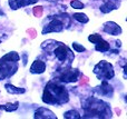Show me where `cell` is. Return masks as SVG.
I'll list each match as a JSON object with an SVG mask.
<instances>
[{"instance_id":"obj_1","label":"cell","mask_w":127,"mask_h":119,"mask_svg":"<svg viewBox=\"0 0 127 119\" xmlns=\"http://www.w3.org/2000/svg\"><path fill=\"white\" fill-rule=\"evenodd\" d=\"M69 100L67 89L56 81H49L42 95V101L45 104L63 105Z\"/></svg>"},{"instance_id":"obj_2","label":"cell","mask_w":127,"mask_h":119,"mask_svg":"<svg viewBox=\"0 0 127 119\" xmlns=\"http://www.w3.org/2000/svg\"><path fill=\"white\" fill-rule=\"evenodd\" d=\"M86 118H110V109L105 102L96 99L89 98L84 105Z\"/></svg>"},{"instance_id":"obj_3","label":"cell","mask_w":127,"mask_h":119,"mask_svg":"<svg viewBox=\"0 0 127 119\" xmlns=\"http://www.w3.org/2000/svg\"><path fill=\"white\" fill-rule=\"evenodd\" d=\"M94 72L99 79H112L114 77V69H113V66L109 64V62L105 61H100L99 64H97L94 68Z\"/></svg>"},{"instance_id":"obj_4","label":"cell","mask_w":127,"mask_h":119,"mask_svg":"<svg viewBox=\"0 0 127 119\" xmlns=\"http://www.w3.org/2000/svg\"><path fill=\"white\" fill-rule=\"evenodd\" d=\"M17 68V61L8 59L6 56L2 57L0 59V80L15 73Z\"/></svg>"},{"instance_id":"obj_5","label":"cell","mask_w":127,"mask_h":119,"mask_svg":"<svg viewBox=\"0 0 127 119\" xmlns=\"http://www.w3.org/2000/svg\"><path fill=\"white\" fill-rule=\"evenodd\" d=\"M65 20H69L68 16H55L50 22L47 24L42 30V33H48V32H59L64 29L65 26Z\"/></svg>"},{"instance_id":"obj_6","label":"cell","mask_w":127,"mask_h":119,"mask_svg":"<svg viewBox=\"0 0 127 119\" xmlns=\"http://www.w3.org/2000/svg\"><path fill=\"white\" fill-rule=\"evenodd\" d=\"M55 42V41H54ZM54 55L58 58L59 61H68V64L71 62L74 59V55L70 51V49L67 46L63 45L62 42H55V49H54Z\"/></svg>"},{"instance_id":"obj_7","label":"cell","mask_w":127,"mask_h":119,"mask_svg":"<svg viewBox=\"0 0 127 119\" xmlns=\"http://www.w3.org/2000/svg\"><path fill=\"white\" fill-rule=\"evenodd\" d=\"M79 73L78 69H68L60 73V76L58 77V79L63 82H76L78 80Z\"/></svg>"},{"instance_id":"obj_8","label":"cell","mask_w":127,"mask_h":119,"mask_svg":"<svg viewBox=\"0 0 127 119\" xmlns=\"http://www.w3.org/2000/svg\"><path fill=\"white\" fill-rule=\"evenodd\" d=\"M104 31L109 35H119L122 32V29L118 24H116L115 22L109 21V22H106L104 24Z\"/></svg>"},{"instance_id":"obj_9","label":"cell","mask_w":127,"mask_h":119,"mask_svg":"<svg viewBox=\"0 0 127 119\" xmlns=\"http://www.w3.org/2000/svg\"><path fill=\"white\" fill-rule=\"evenodd\" d=\"M35 118L38 119H57L53 111L48 110L46 108H39L35 114Z\"/></svg>"},{"instance_id":"obj_10","label":"cell","mask_w":127,"mask_h":119,"mask_svg":"<svg viewBox=\"0 0 127 119\" xmlns=\"http://www.w3.org/2000/svg\"><path fill=\"white\" fill-rule=\"evenodd\" d=\"M38 0H9V4L13 10H17L19 8L27 6V4L30 3H36Z\"/></svg>"},{"instance_id":"obj_11","label":"cell","mask_w":127,"mask_h":119,"mask_svg":"<svg viewBox=\"0 0 127 119\" xmlns=\"http://www.w3.org/2000/svg\"><path fill=\"white\" fill-rule=\"evenodd\" d=\"M45 70H46V64L44 61H40V60L33 61V64L30 67L31 73H42Z\"/></svg>"},{"instance_id":"obj_12","label":"cell","mask_w":127,"mask_h":119,"mask_svg":"<svg viewBox=\"0 0 127 119\" xmlns=\"http://www.w3.org/2000/svg\"><path fill=\"white\" fill-rule=\"evenodd\" d=\"M95 45H96L95 49H96L97 51H107V50H109V48H110L109 44H108L107 41H105V40H103V38H100Z\"/></svg>"},{"instance_id":"obj_13","label":"cell","mask_w":127,"mask_h":119,"mask_svg":"<svg viewBox=\"0 0 127 119\" xmlns=\"http://www.w3.org/2000/svg\"><path fill=\"white\" fill-rule=\"evenodd\" d=\"M98 88H99V93H100L101 95L109 96V95H112V94H113V88L106 81L101 82V86L98 87Z\"/></svg>"},{"instance_id":"obj_14","label":"cell","mask_w":127,"mask_h":119,"mask_svg":"<svg viewBox=\"0 0 127 119\" xmlns=\"http://www.w3.org/2000/svg\"><path fill=\"white\" fill-rule=\"evenodd\" d=\"M4 88H6V90L8 91L9 94H24L25 93L24 88H17V87L12 86V85H10V84H6Z\"/></svg>"},{"instance_id":"obj_15","label":"cell","mask_w":127,"mask_h":119,"mask_svg":"<svg viewBox=\"0 0 127 119\" xmlns=\"http://www.w3.org/2000/svg\"><path fill=\"white\" fill-rule=\"evenodd\" d=\"M114 9H116V4H114L113 2H109V1L106 2L105 4H103V6L100 7V11L104 13H107V12H109V11L114 10Z\"/></svg>"},{"instance_id":"obj_16","label":"cell","mask_w":127,"mask_h":119,"mask_svg":"<svg viewBox=\"0 0 127 119\" xmlns=\"http://www.w3.org/2000/svg\"><path fill=\"white\" fill-rule=\"evenodd\" d=\"M18 106H19V102L15 101L13 104H7L4 106H1V109H3L6 111H15L18 109Z\"/></svg>"},{"instance_id":"obj_17","label":"cell","mask_w":127,"mask_h":119,"mask_svg":"<svg viewBox=\"0 0 127 119\" xmlns=\"http://www.w3.org/2000/svg\"><path fill=\"white\" fill-rule=\"evenodd\" d=\"M64 117L67 119H78V118H80V115L76 110H69L67 113H65Z\"/></svg>"},{"instance_id":"obj_18","label":"cell","mask_w":127,"mask_h":119,"mask_svg":"<svg viewBox=\"0 0 127 119\" xmlns=\"http://www.w3.org/2000/svg\"><path fill=\"white\" fill-rule=\"evenodd\" d=\"M74 19H76L77 21H79V22H83V24H86V22H88V20H89L87 16L84 15V13H75Z\"/></svg>"},{"instance_id":"obj_19","label":"cell","mask_w":127,"mask_h":119,"mask_svg":"<svg viewBox=\"0 0 127 119\" xmlns=\"http://www.w3.org/2000/svg\"><path fill=\"white\" fill-rule=\"evenodd\" d=\"M33 15H35V17H41L42 16V12H44V8H42L41 6H38V7H35L32 10Z\"/></svg>"},{"instance_id":"obj_20","label":"cell","mask_w":127,"mask_h":119,"mask_svg":"<svg viewBox=\"0 0 127 119\" xmlns=\"http://www.w3.org/2000/svg\"><path fill=\"white\" fill-rule=\"evenodd\" d=\"M70 4H71L72 8H76V9H83L84 8V3L80 2L79 0H72V1L70 2Z\"/></svg>"},{"instance_id":"obj_21","label":"cell","mask_w":127,"mask_h":119,"mask_svg":"<svg viewBox=\"0 0 127 119\" xmlns=\"http://www.w3.org/2000/svg\"><path fill=\"white\" fill-rule=\"evenodd\" d=\"M100 38L101 37L99 35H97V33H94V35H90L89 37H88V40H89V41H92L93 44H96V42L98 41Z\"/></svg>"},{"instance_id":"obj_22","label":"cell","mask_w":127,"mask_h":119,"mask_svg":"<svg viewBox=\"0 0 127 119\" xmlns=\"http://www.w3.org/2000/svg\"><path fill=\"white\" fill-rule=\"evenodd\" d=\"M72 47H74V49L77 51V52H83V51H85V50H86L85 47L80 46V45L77 44V42H74V44H72Z\"/></svg>"},{"instance_id":"obj_23","label":"cell","mask_w":127,"mask_h":119,"mask_svg":"<svg viewBox=\"0 0 127 119\" xmlns=\"http://www.w3.org/2000/svg\"><path fill=\"white\" fill-rule=\"evenodd\" d=\"M27 33L30 36L31 39H35V38L37 37V32H36V30L33 28H29L28 30H27Z\"/></svg>"},{"instance_id":"obj_24","label":"cell","mask_w":127,"mask_h":119,"mask_svg":"<svg viewBox=\"0 0 127 119\" xmlns=\"http://www.w3.org/2000/svg\"><path fill=\"white\" fill-rule=\"evenodd\" d=\"M88 81H89V79H88L86 76H84V75L80 76V85H81V86H85V85H87Z\"/></svg>"}]
</instances>
